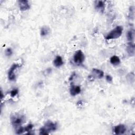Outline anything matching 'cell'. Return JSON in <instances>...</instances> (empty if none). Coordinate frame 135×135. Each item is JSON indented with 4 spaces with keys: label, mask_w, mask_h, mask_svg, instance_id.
<instances>
[{
    "label": "cell",
    "mask_w": 135,
    "mask_h": 135,
    "mask_svg": "<svg viewBox=\"0 0 135 135\" xmlns=\"http://www.w3.org/2000/svg\"><path fill=\"white\" fill-rule=\"evenodd\" d=\"M57 123H54L51 121H47L43 127L40 129V134H47L50 131H53L57 129Z\"/></svg>",
    "instance_id": "1"
},
{
    "label": "cell",
    "mask_w": 135,
    "mask_h": 135,
    "mask_svg": "<svg viewBox=\"0 0 135 135\" xmlns=\"http://www.w3.org/2000/svg\"><path fill=\"white\" fill-rule=\"evenodd\" d=\"M25 121V117L21 114H12L11 115V121L13 127L16 128L24 123Z\"/></svg>",
    "instance_id": "2"
},
{
    "label": "cell",
    "mask_w": 135,
    "mask_h": 135,
    "mask_svg": "<svg viewBox=\"0 0 135 135\" xmlns=\"http://www.w3.org/2000/svg\"><path fill=\"white\" fill-rule=\"evenodd\" d=\"M123 31V27L121 26H117L112 31H111L105 36L107 40L116 39L119 38L122 34Z\"/></svg>",
    "instance_id": "3"
},
{
    "label": "cell",
    "mask_w": 135,
    "mask_h": 135,
    "mask_svg": "<svg viewBox=\"0 0 135 135\" xmlns=\"http://www.w3.org/2000/svg\"><path fill=\"white\" fill-rule=\"evenodd\" d=\"M85 60V56L81 50L76 51L73 55L74 62L78 65H81L83 64Z\"/></svg>",
    "instance_id": "4"
},
{
    "label": "cell",
    "mask_w": 135,
    "mask_h": 135,
    "mask_svg": "<svg viewBox=\"0 0 135 135\" xmlns=\"http://www.w3.org/2000/svg\"><path fill=\"white\" fill-rule=\"evenodd\" d=\"M20 66V65L17 63V64L14 63L11 66V67L9 69L8 72V78L10 81H13L15 79L16 76H15L14 71Z\"/></svg>",
    "instance_id": "5"
},
{
    "label": "cell",
    "mask_w": 135,
    "mask_h": 135,
    "mask_svg": "<svg viewBox=\"0 0 135 135\" xmlns=\"http://www.w3.org/2000/svg\"><path fill=\"white\" fill-rule=\"evenodd\" d=\"M81 91V87L79 85H75L73 83L71 84V87L70 89V92L72 96H75L76 95L79 94Z\"/></svg>",
    "instance_id": "6"
},
{
    "label": "cell",
    "mask_w": 135,
    "mask_h": 135,
    "mask_svg": "<svg viewBox=\"0 0 135 135\" xmlns=\"http://www.w3.org/2000/svg\"><path fill=\"white\" fill-rule=\"evenodd\" d=\"M113 131L115 134H122L126 131V127L124 124H119L114 127Z\"/></svg>",
    "instance_id": "7"
},
{
    "label": "cell",
    "mask_w": 135,
    "mask_h": 135,
    "mask_svg": "<svg viewBox=\"0 0 135 135\" xmlns=\"http://www.w3.org/2000/svg\"><path fill=\"white\" fill-rule=\"evenodd\" d=\"M18 4L19 5L20 10L22 11H26L30 8V5L28 3V1L27 0L18 1Z\"/></svg>",
    "instance_id": "8"
},
{
    "label": "cell",
    "mask_w": 135,
    "mask_h": 135,
    "mask_svg": "<svg viewBox=\"0 0 135 135\" xmlns=\"http://www.w3.org/2000/svg\"><path fill=\"white\" fill-rule=\"evenodd\" d=\"M92 73L93 76L94 78H97L98 79H101L104 76V72L103 71L100 70L99 69H92Z\"/></svg>",
    "instance_id": "9"
},
{
    "label": "cell",
    "mask_w": 135,
    "mask_h": 135,
    "mask_svg": "<svg viewBox=\"0 0 135 135\" xmlns=\"http://www.w3.org/2000/svg\"><path fill=\"white\" fill-rule=\"evenodd\" d=\"M95 8L98 10L103 12L105 8L104 1H97L95 2Z\"/></svg>",
    "instance_id": "10"
},
{
    "label": "cell",
    "mask_w": 135,
    "mask_h": 135,
    "mask_svg": "<svg viewBox=\"0 0 135 135\" xmlns=\"http://www.w3.org/2000/svg\"><path fill=\"white\" fill-rule=\"evenodd\" d=\"M53 64L55 67L57 68L61 66L63 64V61L61 56L59 55L56 56L53 61Z\"/></svg>",
    "instance_id": "11"
},
{
    "label": "cell",
    "mask_w": 135,
    "mask_h": 135,
    "mask_svg": "<svg viewBox=\"0 0 135 135\" xmlns=\"http://www.w3.org/2000/svg\"><path fill=\"white\" fill-rule=\"evenodd\" d=\"M127 50L130 56H133L134 54V45L133 42H129L128 43Z\"/></svg>",
    "instance_id": "12"
},
{
    "label": "cell",
    "mask_w": 135,
    "mask_h": 135,
    "mask_svg": "<svg viewBox=\"0 0 135 135\" xmlns=\"http://www.w3.org/2000/svg\"><path fill=\"white\" fill-rule=\"evenodd\" d=\"M134 36V31L133 29H131L127 32L126 36L128 41L129 42H133Z\"/></svg>",
    "instance_id": "13"
},
{
    "label": "cell",
    "mask_w": 135,
    "mask_h": 135,
    "mask_svg": "<svg viewBox=\"0 0 135 135\" xmlns=\"http://www.w3.org/2000/svg\"><path fill=\"white\" fill-rule=\"evenodd\" d=\"M110 63L114 66L118 65L120 63V60L119 57L116 55H113L112 56H111L110 59Z\"/></svg>",
    "instance_id": "14"
},
{
    "label": "cell",
    "mask_w": 135,
    "mask_h": 135,
    "mask_svg": "<svg viewBox=\"0 0 135 135\" xmlns=\"http://www.w3.org/2000/svg\"><path fill=\"white\" fill-rule=\"evenodd\" d=\"M50 33V28L47 26H44L41 29V35L42 36H45Z\"/></svg>",
    "instance_id": "15"
},
{
    "label": "cell",
    "mask_w": 135,
    "mask_h": 135,
    "mask_svg": "<svg viewBox=\"0 0 135 135\" xmlns=\"http://www.w3.org/2000/svg\"><path fill=\"white\" fill-rule=\"evenodd\" d=\"M33 128V125L31 123L28 124V125H27L25 127H24V130L25 132H27L28 134H30V131H31V130H32Z\"/></svg>",
    "instance_id": "16"
},
{
    "label": "cell",
    "mask_w": 135,
    "mask_h": 135,
    "mask_svg": "<svg viewBox=\"0 0 135 135\" xmlns=\"http://www.w3.org/2000/svg\"><path fill=\"white\" fill-rule=\"evenodd\" d=\"M5 54L6 56H11L12 55L13 51H12V50L11 48H7L5 51Z\"/></svg>",
    "instance_id": "17"
},
{
    "label": "cell",
    "mask_w": 135,
    "mask_h": 135,
    "mask_svg": "<svg viewBox=\"0 0 135 135\" xmlns=\"http://www.w3.org/2000/svg\"><path fill=\"white\" fill-rule=\"evenodd\" d=\"M17 93H18V89H14L10 92V95L12 97H14L17 94Z\"/></svg>",
    "instance_id": "18"
},
{
    "label": "cell",
    "mask_w": 135,
    "mask_h": 135,
    "mask_svg": "<svg viewBox=\"0 0 135 135\" xmlns=\"http://www.w3.org/2000/svg\"><path fill=\"white\" fill-rule=\"evenodd\" d=\"M24 132H25L24 128H23V127H20L17 129L16 133V134H20L23 133Z\"/></svg>",
    "instance_id": "19"
},
{
    "label": "cell",
    "mask_w": 135,
    "mask_h": 135,
    "mask_svg": "<svg viewBox=\"0 0 135 135\" xmlns=\"http://www.w3.org/2000/svg\"><path fill=\"white\" fill-rule=\"evenodd\" d=\"M105 79H106L107 81L109 83H111L112 81V78L110 75H107L105 76Z\"/></svg>",
    "instance_id": "20"
},
{
    "label": "cell",
    "mask_w": 135,
    "mask_h": 135,
    "mask_svg": "<svg viewBox=\"0 0 135 135\" xmlns=\"http://www.w3.org/2000/svg\"><path fill=\"white\" fill-rule=\"evenodd\" d=\"M1 99H2V98H3V92H2V91L1 90Z\"/></svg>",
    "instance_id": "21"
}]
</instances>
